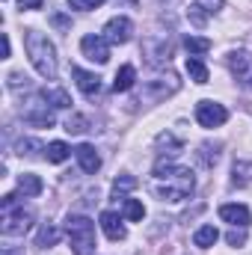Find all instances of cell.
Here are the masks:
<instances>
[{"instance_id": "obj_1", "label": "cell", "mask_w": 252, "mask_h": 255, "mask_svg": "<svg viewBox=\"0 0 252 255\" xmlns=\"http://www.w3.org/2000/svg\"><path fill=\"white\" fill-rule=\"evenodd\" d=\"M196 190V178L193 172L175 163H157L154 175H151V193L160 202H184L190 193Z\"/></svg>"}, {"instance_id": "obj_2", "label": "cell", "mask_w": 252, "mask_h": 255, "mask_svg": "<svg viewBox=\"0 0 252 255\" xmlns=\"http://www.w3.org/2000/svg\"><path fill=\"white\" fill-rule=\"evenodd\" d=\"M27 57H30L33 68H36L42 77H48V80L57 77V48H54V42H51L48 36L30 30V33H27Z\"/></svg>"}, {"instance_id": "obj_3", "label": "cell", "mask_w": 252, "mask_h": 255, "mask_svg": "<svg viewBox=\"0 0 252 255\" xmlns=\"http://www.w3.org/2000/svg\"><path fill=\"white\" fill-rule=\"evenodd\" d=\"M0 211H3V217H0V232H3L6 238H18V235H27V232H30L33 214H30L24 205H18V196H15V193H9V196L0 199Z\"/></svg>"}, {"instance_id": "obj_4", "label": "cell", "mask_w": 252, "mask_h": 255, "mask_svg": "<svg viewBox=\"0 0 252 255\" xmlns=\"http://www.w3.org/2000/svg\"><path fill=\"white\" fill-rule=\"evenodd\" d=\"M65 232L71 241V253L74 255H92L95 253V223L89 217L71 214L65 220Z\"/></svg>"}, {"instance_id": "obj_5", "label": "cell", "mask_w": 252, "mask_h": 255, "mask_svg": "<svg viewBox=\"0 0 252 255\" xmlns=\"http://www.w3.org/2000/svg\"><path fill=\"white\" fill-rule=\"evenodd\" d=\"M226 119H229V110L223 104H217V101H199L196 104V122L202 128H220L226 125Z\"/></svg>"}, {"instance_id": "obj_6", "label": "cell", "mask_w": 252, "mask_h": 255, "mask_svg": "<svg viewBox=\"0 0 252 255\" xmlns=\"http://www.w3.org/2000/svg\"><path fill=\"white\" fill-rule=\"evenodd\" d=\"M80 51H83V57H86V60H92V63H98V65H104L107 60H110L107 36H95V33L83 36V39H80Z\"/></svg>"}, {"instance_id": "obj_7", "label": "cell", "mask_w": 252, "mask_h": 255, "mask_svg": "<svg viewBox=\"0 0 252 255\" xmlns=\"http://www.w3.org/2000/svg\"><path fill=\"white\" fill-rule=\"evenodd\" d=\"M130 33H133V24L127 21V18H110L107 21V27H104V36H107V42H113V45H125L127 39H130Z\"/></svg>"}, {"instance_id": "obj_8", "label": "cell", "mask_w": 252, "mask_h": 255, "mask_svg": "<svg viewBox=\"0 0 252 255\" xmlns=\"http://www.w3.org/2000/svg\"><path fill=\"white\" fill-rule=\"evenodd\" d=\"M71 74H74V80H77V86H80V92L86 95V98H95L98 92H101V77L98 74H92V71H83V68H71Z\"/></svg>"}, {"instance_id": "obj_9", "label": "cell", "mask_w": 252, "mask_h": 255, "mask_svg": "<svg viewBox=\"0 0 252 255\" xmlns=\"http://www.w3.org/2000/svg\"><path fill=\"white\" fill-rule=\"evenodd\" d=\"M74 157H77V163H80V169H83V172H89V175L101 169V157H98V151H95V148H92L89 142H83V145H77V148H74Z\"/></svg>"}, {"instance_id": "obj_10", "label": "cell", "mask_w": 252, "mask_h": 255, "mask_svg": "<svg viewBox=\"0 0 252 255\" xmlns=\"http://www.w3.org/2000/svg\"><path fill=\"white\" fill-rule=\"evenodd\" d=\"M220 217H223L226 223L238 226V229H247L250 220H252V214H250L247 205H223V208H220Z\"/></svg>"}, {"instance_id": "obj_11", "label": "cell", "mask_w": 252, "mask_h": 255, "mask_svg": "<svg viewBox=\"0 0 252 255\" xmlns=\"http://www.w3.org/2000/svg\"><path fill=\"white\" fill-rule=\"evenodd\" d=\"M101 229H104V235H107L110 241H125L127 238V229L122 226V217L113 214V211H104V214H101Z\"/></svg>"}, {"instance_id": "obj_12", "label": "cell", "mask_w": 252, "mask_h": 255, "mask_svg": "<svg viewBox=\"0 0 252 255\" xmlns=\"http://www.w3.org/2000/svg\"><path fill=\"white\" fill-rule=\"evenodd\" d=\"M24 122L27 125H39V128H51L54 125V113L48 110V104H36V107L24 110Z\"/></svg>"}, {"instance_id": "obj_13", "label": "cell", "mask_w": 252, "mask_h": 255, "mask_svg": "<svg viewBox=\"0 0 252 255\" xmlns=\"http://www.w3.org/2000/svg\"><path fill=\"white\" fill-rule=\"evenodd\" d=\"M157 148H160V154H169V157H175L184 145H181V139L175 136V133H169V130H163V133H157Z\"/></svg>"}, {"instance_id": "obj_14", "label": "cell", "mask_w": 252, "mask_h": 255, "mask_svg": "<svg viewBox=\"0 0 252 255\" xmlns=\"http://www.w3.org/2000/svg\"><path fill=\"white\" fill-rule=\"evenodd\" d=\"M229 68H232L235 74L244 77V74L252 71V57L247 54V51H232V54H229Z\"/></svg>"}, {"instance_id": "obj_15", "label": "cell", "mask_w": 252, "mask_h": 255, "mask_svg": "<svg viewBox=\"0 0 252 255\" xmlns=\"http://www.w3.org/2000/svg\"><path fill=\"white\" fill-rule=\"evenodd\" d=\"M42 101L57 107V110H68L71 107V98H68L65 89H42Z\"/></svg>"}, {"instance_id": "obj_16", "label": "cell", "mask_w": 252, "mask_h": 255, "mask_svg": "<svg viewBox=\"0 0 252 255\" xmlns=\"http://www.w3.org/2000/svg\"><path fill=\"white\" fill-rule=\"evenodd\" d=\"M133 80H136V71H133V65H122V68L116 71V80H113V92H127V89L133 86Z\"/></svg>"}, {"instance_id": "obj_17", "label": "cell", "mask_w": 252, "mask_h": 255, "mask_svg": "<svg viewBox=\"0 0 252 255\" xmlns=\"http://www.w3.org/2000/svg\"><path fill=\"white\" fill-rule=\"evenodd\" d=\"M217 241H220V232H217L214 226H202V229H196V235H193V244H196V247H202V250L214 247Z\"/></svg>"}, {"instance_id": "obj_18", "label": "cell", "mask_w": 252, "mask_h": 255, "mask_svg": "<svg viewBox=\"0 0 252 255\" xmlns=\"http://www.w3.org/2000/svg\"><path fill=\"white\" fill-rule=\"evenodd\" d=\"M45 190V184H42V178L39 175H21L18 178V193H24V196H39V193Z\"/></svg>"}, {"instance_id": "obj_19", "label": "cell", "mask_w": 252, "mask_h": 255, "mask_svg": "<svg viewBox=\"0 0 252 255\" xmlns=\"http://www.w3.org/2000/svg\"><path fill=\"white\" fill-rule=\"evenodd\" d=\"M184 48H187L190 57H202L211 51V39H202V36H187L184 39Z\"/></svg>"}, {"instance_id": "obj_20", "label": "cell", "mask_w": 252, "mask_h": 255, "mask_svg": "<svg viewBox=\"0 0 252 255\" xmlns=\"http://www.w3.org/2000/svg\"><path fill=\"white\" fill-rule=\"evenodd\" d=\"M57 241H60V229H57V226H51V223H45V226L39 229L36 247H54Z\"/></svg>"}, {"instance_id": "obj_21", "label": "cell", "mask_w": 252, "mask_h": 255, "mask_svg": "<svg viewBox=\"0 0 252 255\" xmlns=\"http://www.w3.org/2000/svg\"><path fill=\"white\" fill-rule=\"evenodd\" d=\"M187 74L196 80V83H208V68L199 57H187Z\"/></svg>"}, {"instance_id": "obj_22", "label": "cell", "mask_w": 252, "mask_h": 255, "mask_svg": "<svg viewBox=\"0 0 252 255\" xmlns=\"http://www.w3.org/2000/svg\"><path fill=\"white\" fill-rule=\"evenodd\" d=\"M68 154H71V148H68L65 142H60V139H57V142H51V145L45 148V157H48L51 163H63Z\"/></svg>"}, {"instance_id": "obj_23", "label": "cell", "mask_w": 252, "mask_h": 255, "mask_svg": "<svg viewBox=\"0 0 252 255\" xmlns=\"http://www.w3.org/2000/svg\"><path fill=\"white\" fill-rule=\"evenodd\" d=\"M136 187V178L133 175H119L116 181H113V193H116V199H125L127 190H133Z\"/></svg>"}, {"instance_id": "obj_24", "label": "cell", "mask_w": 252, "mask_h": 255, "mask_svg": "<svg viewBox=\"0 0 252 255\" xmlns=\"http://www.w3.org/2000/svg\"><path fill=\"white\" fill-rule=\"evenodd\" d=\"M125 217L130 223H139V220L145 217V208H142L136 199H125Z\"/></svg>"}, {"instance_id": "obj_25", "label": "cell", "mask_w": 252, "mask_h": 255, "mask_svg": "<svg viewBox=\"0 0 252 255\" xmlns=\"http://www.w3.org/2000/svg\"><path fill=\"white\" fill-rule=\"evenodd\" d=\"M187 18L196 24V27H202L205 24V18H208V12L199 6V0H190V6H187Z\"/></svg>"}, {"instance_id": "obj_26", "label": "cell", "mask_w": 252, "mask_h": 255, "mask_svg": "<svg viewBox=\"0 0 252 255\" xmlns=\"http://www.w3.org/2000/svg\"><path fill=\"white\" fill-rule=\"evenodd\" d=\"M89 122H86V116H71L68 122H65V130L68 133H83V130H89Z\"/></svg>"}, {"instance_id": "obj_27", "label": "cell", "mask_w": 252, "mask_h": 255, "mask_svg": "<svg viewBox=\"0 0 252 255\" xmlns=\"http://www.w3.org/2000/svg\"><path fill=\"white\" fill-rule=\"evenodd\" d=\"M104 0H68V6L71 9H80V12H92V9H98Z\"/></svg>"}, {"instance_id": "obj_28", "label": "cell", "mask_w": 252, "mask_h": 255, "mask_svg": "<svg viewBox=\"0 0 252 255\" xmlns=\"http://www.w3.org/2000/svg\"><path fill=\"white\" fill-rule=\"evenodd\" d=\"M226 241H229V244H232V247H241V244H244V241H247V232H244V229H241V232H238V226H235V229H232V232H229V235H226Z\"/></svg>"}, {"instance_id": "obj_29", "label": "cell", "mask_w": 252, "mask_h": 255, "mask_svg": "<svg viewBox=\"0 0 252 255\" xmlns=\"http://www.w3.org/2000/svg\"><path fill=\"white\" fill-rule=\"evenodd\" d=\"M199 157H202L205 166H214V163H217V151L211 154V145H202V154H199Z\"/></svg>"}, {"instance_id": "obj_30", "label": "cell", "mask_w": 252, "mask_h": 255, "mask_svg": "<svg viewBox=\"0 0 252 255\" xmlns=\"http://www.w3.org/2000/svg\"><path fill=\"white\" fill-rule=\"evenodd\" d=\"M199 6H202V9H205L208 15H214V12H217V9L223 6V0H199Z\"/></svg>"}, {"instance_id": "obj_31", "label": "cell", "mask_w": 252, "mask_h": 255, "mask_svg": "<svg viewBox=\"0 0 252 255\" xmlns=\"http://www.w3.org/2000/svg\"><path fill=\"white\" fill-rule=\"evenodd\" d=\"M33 148H36V142H33V139H21V142H18V154H27V157H30V154H33Z\"/></svg>"}, {"instance_id": "obj_32", "label": "cell", "mask_w": 252, "mask_h": 255, "mask_svg": "<svg viewBox=\"0 0 252 255\" xmlns=\"http://www.w3.org/2000/svg\"><path fill=\"white\" fill-rule=\"evenodd\" d=\"M21 9H42V0H18Z\"/></svg>"}, {"instance_id": "obj_33", "label": "cell", "mask_w": 252, "mask_h": 255, "mask_svg": "<svg viewBox=\"0 0 252 255\" xmlns=\"http://www.w3.org/2000/svg\"><path fill=\"white\" fill-rule=\"evenodd\" d=\"M12 54V42H9V33H3V60H9Z\"/></svg>"}, {"instance_id": "obj_34", "label": "cell", "mask_w": 252, "mask_h": 255, "mask_svg": "<svg viewBox=\"0 0 252 255\" xmlns=\"http://www.w3.org/2000/svg\"><path fill=\"white\" fill-rule=\"evenodd\" d=\"M54 24H57V27H65V24H68V21H65L63 15H54Z\"/></svg>"}, {"instance_id": "obj_35", "label": "cell", "mask_w": 252, "mask_h": 255, "mask_svg": "<svg viewBox=\"0 0 252 255\" xmlns=\"http://www.w3.org/2000/svg\"><path fill=\"white\" fill-rule=\"evenodd\" d=\"M247 77H250V89H252V71H250V74H247Z\"/></svg>"}]
</instances>
